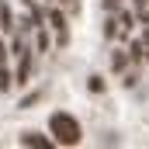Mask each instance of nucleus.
<instances>
[{
	"instance_id": "nucleus-1",
	"label": "nucleus",
	"mask_w": 149,
	"mask_h": 149,
	"mask_svg": "<svg viewBox=\"0 0 149 149\" xmlns=\"http://www.w3.org/2000/svg\"><path fill=\"white\" fill-rule=\"evenodd\" d=\"M49 132L56 135V142H59V146H76V142H80V135H83L80 121H76L70 111H52V114H49Z\"/></svg>"
},
{
	"instance_id": "nucleus-2",
	"label": "nucleus",
	"mask_w": 149,
	"mask_h": 149,
	"mask_svg": "<svg viewBox=\"0 0 149 149\" xmlns=\"http://www.w3.org/2000/svg\"><path fill=\"white\" fill-rule=\"evenodd\" d=\"M21 146H31V149H52V139L42 135V132H21Z\"/></svg>"
},
{
	"instance_id": "nucleus-3",
	"label": "nucleus",
	"mask_w": 149,
	"mask_h": 149,
	"mask_svg": "<svg viewBox=\"0 0 149 149\" xmlns=\"http://www.w3.org/2000/svg\"><path fill=\"white\" fill-rule=\"evenodd\" d=\"M49 21H52V28L59 31V45H66V42H70V31H66V17H63V10H49Z\"/></svg>"
},
{
	"instance_id": "nucleus-4",
	"label": "nucleus",
	"mask_w": 149,
	"mask_h": 149,
	"mask_svg": "<svg viewBox=\"0 0 149 149\" xmlns=\"http://www.w3.org/2000/svg\"><path fill=\"white\" fill-rule=\"evenodd\" d=\"M0 28H3V31H14V17H10L7 7H0Z\"/></svg>"
},
{
	"instance_id": "nucleus-5",
	"label": "nucleus",
	"mask_w": 149,
	"mask_h": 149,
	"mask_svg": "<svg viewBox=\"0 0 149 149\" xmlns=\"http://www.w3.org/2000/svg\"><path fill=\"white\" fill-rule=\"evenodd\" d=\"M10 83H14V80H10V73H7V66L0 63V90H10Z\"/></svg>"
},
{
	"instance_id": "nucleus-6",
	"label": "nucleus",
	"mask_w": 149,
	"mask_h": 149,
	"mask_svg": "<svg viewBox=\"0 0 149 149\" xmlns=\"http://www.w3.org/2000/svg\"><path fill=\"white\" fill-rule=\"evenodd\" d=\"M114 35H118V21L108 17V21H104V38H114Z\"/></svg>"
},
{
	"instance_id": "nucleus-7",
	"label": "nucleus",
	"mask_w": 149,
	"mask_h": 149,
	"mask_svg": "<svg viewBox=\"0 0 149 149\" xmlns=\"http://www.w3.org/2000/svg\"><path fill=\"white\" fill-rule=\"evenodd\" d=\"M87 80H90V83H87L90 94H101V90H104V80H101V76H87Z\"/></svg>"
},
{
	"instance_id": "nucleus-8",
	"label": "nucleus",
	"mask_w": 149,
	"mask_h": 149,
	"mask_svg": "<svg viewBox=\"0 0 149 149\" xmlns=\"http://www.w3.org/2000/svg\"><path fill=\"white\" fill-rule=\"evenodd\" d=\"M42 101V90H35V94H28L24 101H21V108H31V104H38Z\"/></svg>"
},
{
	"instance_id": "nucleus-9",
	"label": "nucleus",
	"mask_w": 149,
	"mask_h": 149,
	"mask_svg": "<svg viewBox=\"0 0 149 149\" xmlns=\"http://www.w3.org/2000/svg\"><path fill=\"white\" fill-rule=\"evenodd\" d=\"M49 49V35H45V28H38V52H45Z\"/></svg>"
},
{
	"instance_id": "nucleus-10",
	"label": "nucleus",
	"mask_w": 149,
	"mask_h": 149,
	"mask_svg": "<svg viewBox=\"0 0 149 149\" xmlns=\"http://www.w3.org/2000/svg\"><path fill=\"white\" fill-rule=\"evenodd\" d=\"M111 63H114V70H121V66H125V52H114Z\"/></svg>"
},
{
	"instance_id": "nucleus-11",
	"label": "nucleus",
	"mask_w": 149,
	"mask_h": 149,
	"mask_svg": "<svg viewBox=\"0 0 149 149\" xmlns=\"http://www.w3.org/2000/svg\"><path fill=\"white\" fill-rule=\"evenodd\" d=\"M3 59H7V49H3V42H0V63H3Z\"/></svg>"
}]
</instances>
